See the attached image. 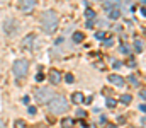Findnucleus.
<instances>
[{
	"instance_id": "nucleus-1",
	"label": "nucleus",
	"mask_w": 146,
	"mask_h": 128,
	"mask_svg": "<svg viewBox=\"0 0 146 128\" xmlns=\"http://www.w3.org/2000/svg\"><path fill=\"white\" fill-rule=\"evenodd\" d=\"M48 108L51 115H63L68 111V101L65 99V96L53 94V97L48 101Z\"/></svg>"
},
{
	"instance_id": "nucleus-2",
	"label": "nucleus",
	"mask_w": 146,
	"mask_h": 128,
	"mask_svg": "<svg viewBox=\"0 0 146 128\" xmlns=\"http://www.w3.org/2000/svg\"><path fill=\"white\" fill-rule=\"evenodd\" d=\"M41 22H42V31L46 34H53L58 29V14L54 10H46L41 17Z\"/></svg>"
},
{
	"instance_id": "nucleus-3",
	"label": "nucleus",
	"mask_w": 146,
	"mask_h": 128,
	"mask_svg": "<svg viewBox=\"0 0 146 128\" xmlns=\"http://www.w3.org/2000/svg\"><path fill=\"white\" fill-rule=\"evenodd\" d=\"M12 72H14L15 79H22V77H26L27 72H29V62L24 60V58L17 60V62L14 63V67H12Z\"/></svg>"
},
{
	"instance_id": "nucleus-4",
	"label": "nucleus",
	"mask_w": 146,
	"mask_h": 128,
	"mask_svg": "<svg viewBox=\"0 0 146 128\" xmlns=\"http://www.w3.org/2000/svg\"><path fill=\"white\" fill-rule=\"evenodd\" d=\"M53 90L49 89V87H41V89H37L36 94H34V97H36V101L39 104H48V101L53 97Z\"/></svg>"
},
{
	"instance_id": "nucleus-5",
	"label": "nucleus",
	"mask_w": 146,
	"mask_h": 128,
	"mask_svg": "<svg viewBox=\"0 0 146 128\" xmlns=\"http://www.w3.org/2000/svg\"><path fill=\"white\" fill-rule=\"evenodd\" d=\"M37 0H21V3H19V7H21V10H24V12H31L34 7H36Z\"/></svg>"
},
{
	"instance_id": "nucleus-6",
	"label": "nucleus",
	"mask_w": 146,
	"mask_h": 128,
	"mask_svg": "<svg viewBox=\"0 0 146 128\" xmlns=\"http://www.w3.org/2000/svg\"><path fill=\"white\" fill-rule=\"evenodd\" d=\"M109 82L112 85H115V87H122V85L126 84V79H124V77H121V75L110 74V75H109Z\"/></svg>"
},
{
	"instance_id": "nucleus-7",
	"label": "nucleus",
	"mask_w": 146,
	"mask_h": 128,
	"mask_svg": "<svg viewBox=\"0 0 146 128\" xmlns=\"http://www.w3.org/2000/svg\"><path fill=\"white\" fill-rule=\"evenodd\" d=\"M49 82H51V84H60V82H61V74H60V72H58V70H54V68H53V70H51V72H49Z\"/></svg>"
},
{
	"instance_id": "nucleus-8",
	"label": "nucleus",
	"mask_w": 146,
	"mask_h": 128,
	"mask_svg": "<svg viewBox=\"0 0 146 128\" xmlns=\"http://www.w3.org/2000/svg\"><path fill=\"white\" fill-rule=\"evenodd\" d=\"M83 94L82 92H75V94H72V103L73 104H82L83 103Z\"/></svg>"
},
{
	"instance_id": "nucleus-9",
	"label": "nucleus",
	"mask_w": 146,
	"mask_h": 128,
	"mask_svg": "<svg viewBox=\"0 0 146 128\" xmlns=\"http://www.w3.org/2000/svg\"><path fill=\"white\" fill-rule=\"evenodd\" d=\"M83 40H85V34H83V33H80V31H75V33H73V36H72L73 43H82Z\"/></svg>"
},
{
	"instance_id": "nucleus-10",
	"label": "nucleus",
	"mask_w": 146,
	"mask_h": 128,
	"mask_svg": "<svg viewBox=\"0 0 146 128\" xmlns=\"http://www.w3.org/2000/svg\"><path fill=\"white\" fill-rule=\"evenodd\" d=\"M107 12H109V17H110V19H119V17H121V10H119L117 7H115V9H109Z\"/></svg>"
},
{
	"instance_id": "nucleus-11",
	"label": "nucleus",
	"mask_w": 146,
	"mask_h": 128,
	"mask_svg": "<svg viewBox=\"0 0 146 128\" xmlns=\"http://www.w3.org/2000/svg\"><path fill=\"white\" fill-rule=\"evenodd\" d=\"M104 5H106V9L109 10V9H115L117 5H119V0H106L104 2Z\"/></svg>"
},
{
	"instance_id": "nucleus-12",
	"label": "nucleus",
	"mask_w": 146,
	"mask_h": 128,
	"mask_svg": "<svg viewBox=\"0 0 146 128\" xmlns=\"http://www.w3.org/2000/svg\"><path fill=\"white\" fill-rule=\"evenodd\" d=\"M73 123H75V121H73L72 118H65V120L61 121V128H72Z\"/></svg>"
},
{
	"instance_id": "nucleus-13",
	"label": "nucleus",
	"mask_w": 146,
	"mask_h": 128,
	"mask_svg": "<svg viewBox=\"0 0 146 128\" xmlns=\"http://www.w3.org/2000/svg\"><path fill=\"white\" fill-rule=\"evenodd\" d=\"M33 41H34V34H29V36H26V40H24V46H26V48L33 46Z\"/></svg>"
},
{
	"instance_id": "nucleus-14",
	"label": "nucleus",
	"mask_w": 146,
	"mask_h": 128,
	"mask_svg": "<svg viewBox=\"0 0 146 128\" xmlns=\"http://www.w3.org/2000/svg\"><path fill=\"white\" fill-rule=\"evenodd\" d=\"M12 24H14V21H7V22H5V24H3V31H5V33H9V34H10V33H12V31H14V27H10V26H12Z\"/></svg>"
},
{
	"instance_id": "nucleus-15",
	"label": "nucleus",
	"mask_w": 146,
	"mask_h": 128,
	"mask_svg": "<svg viewBox=\"0 0 146 128\" xmlns=\"http://www.w3.org/2000/svg\"><path fill=\"white\" fill-rule=\"evenodd\" d=\"M133 101V96L131 94H124V96H121V103L122 104H129Z\"/></svg>"
},
{
	"instance_id": "nucleus-16",
	"label": "nucleus",
	"mask_w": 146,
	"mask_h": 128,
	"mask_svg": "<svg viewBox=\"0 0 146 128\" xmlns=\"http://www.w3.org/2000/svg\"><path fill=\"white\" fill-rule=\"evenodd\" d=\"M85 15H87V19H88V21H92V19L95 17V12H94L92 9H87V10H85Z\"/></svg>"
},
{
	"instance_id": "nucleus-17",
	"label": "nucleus",
	"mask_w": 146,
	"mask_h": 128,
	"mask_svg": "<svg viewBox=\"0 0 146 128\" xmlns=\"http://www.w3.org/2000/svg\"><path fill=\"white\" fill-rule=\"evenodd\" d=\"M15 128H27V125H26V121H22V120H15V125H14Z\"/></svg>"
},
{
	"instance_id": "nucleus-18",
	"label": "nucleus",
	"mask_w": 146,
	"mask_h": 128,
	"mask_svg": "<svg viewBox=\"0 0 146 128\" xmlns=\"http://www.w3.org/2000/svg\"><path fill=\"white\" fill-rule=\"evenodd\" d=\"M134 46H136V51H143V41L138 40V41L134 43Z\"/></svg>"
},
{
	"instance_id": "nucleus-19",
	"label": "nucleus",
	"mask_w": 146,
	"mask_h": 128,
	"mask_svg": "<svg viewBox=\"0 0 146 128\" xmlns=\"http://www.w3.org/2000/svg\"><path fill=\"white\" fill-rule=\"evenodd\" d=\"M129 82H131V84L134 85V87H138V79H136V75H131V77H129Z\"/></svg>"
},
{
	"instance_id": "nucleus-20",
	"label": "nucleus",
	"mask_w": 146,
	"mask_h": 128,
	"mask_svg": "<svg viewBox=\"0 0 146 128\" xmlns=\"http://www.w3.org/2000/svg\"><path fill=\"white\" fill-rule=\"evenodd\" d=\"M106 103H107V106H109V108H114V106H115V101H114V99H107V101H106Z\"/></svg>"
},
{
	"instance_id": "nucleus-21",
	"label": "nucleus",
	"mask_w": 146,
	"mask_h": 128,
	"mask_svg": "<svg viewBox=\"0 0 146 128\" xmlns=\"http://www.w3.org/2000/svg\"><path fill=\"white\" fill-rule=\"evenodd\" d=\"M65 79H66V82H68V84H73V80H75V79H73V75H72V74H68V75H66Z\"/></svg>"
},
{
	"instance_id": "nucleus-22",
	"label": "nucleus",
	"mask_w": 146,
	"mask_h": 128,
	"mask_svg": "<svg viewBox=\"0 0 146 128\" xmlns=\"http://www.w3.org/2000/svg\"><path fill=\"white\" fill-rule=\"evenodd\" d=\"M95 38H97V40H104V38H106V34L100 31V33H97V34H95Z\"/></svg>"
},
{
	"instance_id": "nucleus-23",
	"label": "nucleus",
	"mask_w": 146,
	"mask_h": 128,
	"mask_svg": "<svg viewBox=\"0 0 146 128\" xmlns=\"http://www.w3.org/2000/svg\"><path fill=\"white\" fill-rule=\"evenodd\" d=\"M27 111H29V115H36V108H34V106H29Z\"/></svg>"
},
{
	"instance_id": "nucleus-24",
	"label": "nucleus",
	"mask_w": 146,
	"mask_h": 128,
	"mask_svg": "<svg viewBox=\"0 0 146 128\" xmlns=\"http://www.w3.org/2000/svg\"><path fill=\"white\" fill-rule=\"evenodd\" d=\"M42 79H44V75H42V74H37V75H36V80H37V82H41Z\"/></svg>"
},
{
	"instance_id": "nucleus-25",
	"label": "nucleus",
	"mask_w": 146,
	"mask_h": 128,
	"mask_svg": "<svg viewBox=\"0 0 146 128\" xmlns=\"http://www.w3.org/2000/svg\"><path fill=\"white\" fill-rule=\"evenodd\" d=\"M112 40H110V38H107V40H106V43H104V44H106V46H110V44H112Z\"/></svg>"
},
{
	"instance_id": "nucleus-26",
	"label": "nucleus",
	"mask_w": 146,
	"mask_h": 128,
	"mask_svg": "<svg viewBox=\"0 0 146 128\" xmlns=\"http://www.w3.org/2000/svg\"><path fill=\"white\" fill-rule=\"evenodd\" d=\"M121 50H122V51H124V53H126V55H127V53H129V48H127V46H124V44H122V48H121Z\"/></svg>"
},
{
	"instance_id": "nucleus-27",
	"label": "nucleus",
	"mask_w": 146,
	"mask_h": 128,
	"mask_svg": "<svg viewBox=\"0 0 146 128\" xmlns=\"http://www.w3.org/2000/svg\"><path fill=\"white\" fill-rule=\"evenodd\" d=\"M139 111H141V113H145V111H146V108H145V104H141V106H139Z\"/></svg>"
},
{
	"instance_id": "nucleus-28",
	"label": "nucleus",
	"mask_w": 146,
	"mask_h": 128,
	"mask_svg": "<svg viewBox=\"0 0 146 128\" xmlns=\"http://www.w3.org/2000/svg\"><path fill=\"white\" fill-rule=\"evenodd\" d=\"M0 128H5V123H3L2 120H0Z\"/></svg>"
},
{
	"instance_id": "nucleus-29",
	"label": "nucleus",
	"mask_w": 146,
	"mask_h": 128,
	"mask_svg": "<svg viewBox=\"0 0 146 128\" xmlns=\"http://www.w3.org/2000/svg\"><path fill=\"white\" fill-rule=\"evenodd\" d=\"M129 3H131L129 0H124V5H129Z\"/></svg>"
}]
</instances>
